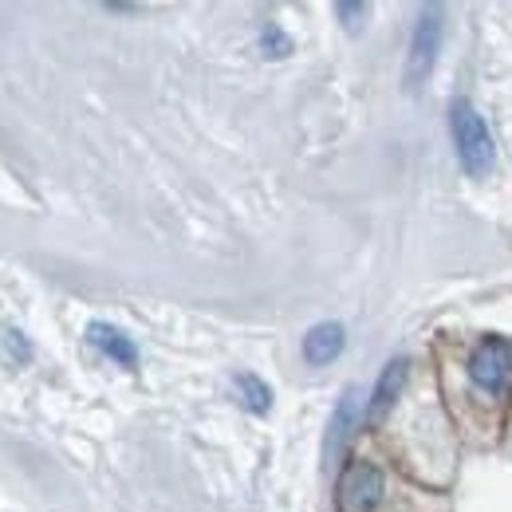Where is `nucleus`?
<instances>
[{
	"label": "nucleus",
	"mask_w": 512,
	"mask_h": 512,
	"mask_svg": "<svg viewBox=\"0 0 512 512\" xmlns=\"http://www.w3.org/2000/svg\"><path fill=\"white\" fill-rule=\"evenodd\" d=\"M469 383L485 394H505L512 386V343L505 339H481L469 355Z\"/></svg>",
	"instance_id": "3"
},
{
	"label": "nucleus",
	"mask_w": 512,
	"mask_h": 512,
	"mask_svg": "<svg viewBox=\"0 0 512 512\" xmlns=\"http://www.w3.org/2000/svg\"><path fill=\"white\" fill-rule=\"evenodd\" d=\"M233 390H237V398H241V406L249 414H268L272 410V386L264 383V379H256V375H249V371L233 375Z\"/></svg>",
	"instance_id": "9"
},
{
	"label": "nucleus",
	"mask_w": 512,
	"mask_h": 512,
	"mask_svg": "<svg viewBox=\"0 0 512 512\" xmlns=\"http://www.w3.org/2000/svg\"><path fill=\"white\" fill-rule=\"evenodd\" d=\"M367 12H371V8H367V4H355V0H339V4H335V16L343 20V28H347V32H355V28L363 24V16H367Z\"/></svg>",
	"instance_id": "12"
},
{
	"label": "nucleus",
	"mask_w": 512,
	"mask_h": 512,
	"mask_svg": "<svg viewBox=\"0 0 512 512\" xmlns=\"http://www.w3.org/2000/svg\"><path fill=\"white\" fill-rule=\"evenodd\" d=\"M87 339H91V347L103 351L111 363H119V367H127V371L138 367V347H134V339H130L123 327L95 320V323H87Z\"/></svg>",
	"instance_id": "7"
},
{
	"label": "nucleus",
	"mask_w": 512,
	"mask_h": 512,
	"mask_svg": "<svg viewBox=\"0 0 512 512\" xmlns=\"http://www.w3.org/2000/svg\"><path fill=\"white\" fill-rule=\"evenodd\" d=\"M442 40H446V12H442V4H430V8L418 12L414 36H410V52H406L402 79H406L410 91H418L430 79V71L438 64V52H442Z\"/></svg>",
	"instance_id": "2"
},
{
	"label": "nucleus",
	"mask_w": 512,
	"mask_h": 512,
	"mask_svg": "<svg viewBox=\"0 0 512 512\" xmlns=\"http://www.w3.org/2000/svg\"><path fill=\"white\" fill-rule=\"evenodd\" d=\"M359 390L355 386H347L343 390V398L335 402V414H331V422H327V438H323V461L327 465H335L347 446H351V438H355V430H359V422H363V414H359Z\"/></svg>",
	"instance_id": "5"
},
{
	"label": "nucleus",
	"mask_w": 512,
	"mask_h": 512,
	"mask_svg": "<svg viewBox=\"0 0 512 512\" xmlns=\"http://www.w3.org/2000/svg\"><path fill=\"white\" fill-rule=\"evenodd\" d=\"M260 48H264V56H288L292 52V40L280 32V24H264V32H260Z\"/></svg>",
	"instance_id": "10"
},
{
	"label": "nucleus",
	"mask_w": 512,
	"mask_h": 512,
	"mask_svg": "<svg viewBox=\"0 0 512 512\" xmlns=\"http://www.w3.org/2000/svg\"><path fill=\"white\" fill-rule=\"evenodd\" d=\"M383 469L371 461H351L339 477V509L343 512H375L383 505Z\"/></svg>",
	"instance_id": "4"
},
{
	"label": "nucleus",
	"mask_w": 512,
	"mask_h": 512,
	"mask_svg": "<svg viewBox=\"0 0 512 512\" xmlns=\"http://www.w3.org/2000/svg\"><path fill=\"white\" fill-rule=\"evenodd\" d=\"M449 134H453V150H457V162L469 178H489L493 166H497V146H493V134L485 127L481 111L469 103V99H457L449 107Z\"/></svg>",
	"instance_id": "1"
},
{
	"label": "nucleus",
	"mask_w": 512,
	"mask_h": 512,
	"mask_svg": "<svg viewBox=\"0 0 512 512\" xmlns=\"http://www.w3.org/2000/svg\"><path fill=\"white\" fill-rule=\"evenodd\" d=\"M343 347H347V327H343V323H335V320L316 323V327H308V335H304V363L327 367V363H335V359L343 355Z\"/></svg>",
	"instance_id": "8"
},
{
	"label": "nucleus",
	"mask_w": 512,
	"mask_h": 512,
	"mask_svg": "<svg viewBox=\"0 0 512 512\" xmlns=\"http://www.w3.org/2000/svg\"><path fill=\"white\" fill-rule=\"evenodd\" d=\"M4 351L12 355V363H16V367H24V363L32 359V347H28L24 331H16V327H4Z\"/></svg>",
	"instance_id": "11"
},
{
	"label": "nucleus",
	"mask_w": 512,
	"mask_h": 512,
	"mask_svg": "<svg viewBox=\"0 0 512 512\" xmlns=\"http://www.w3.org/2000/svg\"><path fill=\"white\" fill-rule=\"evenodd\" d=\"M410 379V359H390L383 367V375H379V383L371 390V402H367V422L371 426H379L386 414H390V406L398 402V394H402V386Z\"/></svg>",
	"instance_id": "6"
}]
</instances>
